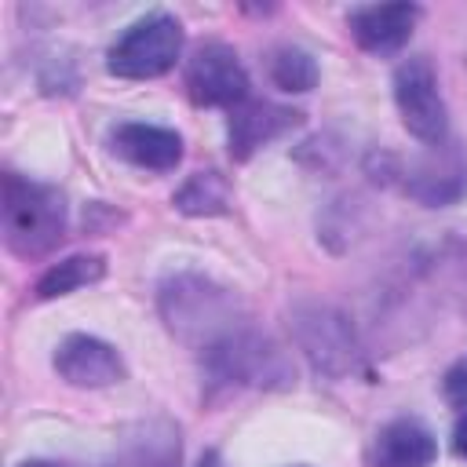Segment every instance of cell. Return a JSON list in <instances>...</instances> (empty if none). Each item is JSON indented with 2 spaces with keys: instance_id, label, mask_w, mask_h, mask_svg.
<instances>
[{
  "instance_id": "obj_1",
  "label": "cell",
  "mask_w": 467,
  "mask_h": 467,
  "mask_svg": "<svg viewBox=\"0 0 467 467\" xmlns=\"http://www.w3.org/2000/svg\"><path fill=\"white\" fill-rule=\"evenodd\" d=\"M161 314L168 328L197 354L252 321L234 292L219 288L201 274H175L161 285Z\"/></svg>"
},
{
  "instance_id": "obj_2",
  "label": "cell",
  "mask_w": 467,
  "mask_h": 467,
  "mask_svg": "<svg viewBox=\"0 0 467 467\" xmlns=\"http://www.w3.org/2000/svg\"><path fill=\"white\" fill-rule=\"evenodd\" d=\"M4 241L15 255H44L66 234V201L55 186L22 179L15 171L4 175Z\"/></svg>"
},
{
  "instance_id": "obj_3",
  "label": "cell",
  "mask_w": 467,
  "mask_h": 467,
  "mask_svg": "<svg viewBox=\"0 0 467 467\" xmlns=\"http://www.w3.org/2000/svg\"><path fill=\"white\" fill-rule=\"evenodd\" d=\"M182 26L168 11H153L131 22L106 55V69L124 80H153L179 62Z\"/></svg>"
},
{
  "instance_id": "obj_4",
  "label": "cell",
  "mask_w": 467,
  "mask_h": 467,
  "mask_svg": "<svg viewBox=\"0 0 467 467\" xmlns=\"http://www.w3.org/2000/svg\"><path fill=\"white\" fill-rule=\"evenodd\" d=\"M394 102L401 113V124L427 146L445 142L449 131V117H445V102L438 91V77L431 69L427 58H405L394 69Z\"/></svg>"
},
{
  "instance_id": "obj_5",
  "label": "cell",
  "mask_w": 467,
  "mask_h": 467,
  "mask_svg": "<svg viewBox=\"0 0 467 467\" xmlns=\"http://www.w3.org/2000/svg\"><path fill=\"white\" fill-rule=\"evenodd\" d=\"M186 91L197 106H241L248 95V73L234 47L226 44H201L186 62Z\"/></svg>"
},
{
  "instance_id": "obj_6",
  "label": "cell",
  "mask_w": 467,
  "mask_h": 467,
  "mask_svg": "<svg viewBox=\"0 0 467 467\" xmlns=\"http://www.w3.org/2000/svg\"><path fill=\"white\" fill-rule=\"evenodd\" d=\"M296 339L306 350V358L328 376H343L358 361V347L347 317L325 303H310L296 310Z\"/></svg>"
},
{
  "instance_id": "obj_7",
  "label": "cell",
  "mask_w": 467,
  "mask_h": 467,
  "mask_svg": "<svg viewBox=\"0 0 467 467\" xmlns=\"http://www.w3.org/2000/svg\"><path fill=\"white\" fill-rule=\"evenodd\" d=\"M55 372L73 387H109L124 379V361L106 339L73 332L55 350Z\"/></svg>"
},
{
  "instance_id": "obj_8",
  "label": "cell",
  "mask_w": 467,
  "mask_h": 467,
  "mask_svg": "<svg viewBox=\"0 0 467 467\" xmlns=\"http://www.w3.org/2000/svg\"><path fill=\"white\" fill-rule=\"evenodd\" d=\"M420 7L416 4H365L347 15L354 40L372 55H394L409 44L416 29Z\"/></svg>"
},
{
  "instance_id": "obj_9",
  "label": "cell",
  "mask_w": 467,
  "mask_h": 467,
  "mask_svg": "<svg viewBox=\"0 0 467 467\" xmlns=\"http://www.w3.org/2000/svg\"><path fill=\"white\" fill-rule=\"evenodd\" d=\"M299 117H303L299 109H288L266 99H244L241 106L230 109V157L248 161L255 150H263L266 142L296 128Z\"/></svg>"
},
{
  "instance_id": "obj_10",
  "label": "cell",
  "mask_w": 467,
  "mask_h": 467,
  "mask_svg": "<svg viewBox=\"0 0 467 467\" xmlns=\"http://www.w3.org/2000/svg\"><path fill=\"white\" fill-rule=\"evenodd\" d=\"M109 142L135 168L168 171V168H175L182 161V139L171 128H157V124H142V120H124V124L113 128Z\"/></svg>"
},
{
  "instance_id": "obj_11",
  "label": "cell",
  "mask_w": 467,
  "mask_h": 467,
  "mask_svg": "<svg viewBox=\"0 0 467 467\" xmlns=\"http://www.w3.org/2000/svg\"><path fill=\"white\" fill-rule=\"evenodd\" d=\"M405 186L423 204H449L467 193V161L449 142H438L434 153L409 171Z\"/></svg>"
},
{
  "instance_id": "obj_12",
  "label": "cell",
  "mask_w": 467,
  "mask_h": 467,
  "mask_svg": "<svg viewBox=\"0 0 467 467\" xmlns=\"http://www.w3.org/2000/svg\"><path fill=\"white\" fill-rule=\"evenodd\" d=\"M434 456H438V441L420 420L387 423L372 445V467H431Z\"/></svg>"
},
{
  "instance_id": "obj_13",
  "label": "cell",
  "mask_w": 467,
  "mask_h": 467,
  "mask_svg": "<svg viewBox=\"0 0 467 467\" xmlns=\"http://www.w3.org/2000/svg\"><path fill=\"white\" fill-rule=\"evenodd\" d=\"M106 274V259L102 255H69L55 266L44 270V277L36 281V296L40 299H55V296H69L91 281H99Z\"/></svg>"
},
{
  "instance_id": "obj_14",
  "label": "cell",
  "mask_w": 467,
  "mask_h": 467,
  "mask_svg": "<svg viewBox=\"0 0 467 467\" xmlns=\"http://www.w3.org/2000/svg\"><path fill=\"white\" fill-rule=\"evenodd\" d=\"M175 208L182 215H223L230 208V190L219 171H197L179 186Z\"/></svg>"
},
{
  "instance_id": "obj_15",
  "label": "cell",
  "mask_w": 467,
  "mask_h": 467,
  "mask_svg": "<svg viewBox=\"0 0 467 467\" xmlns=\"http://www.w3.org/2000/svg\"><path fill=\"white\" fill-rule=\"evenodd\" d=\"M270 77H274V84L281 91H310L317 84V66L303 47L285 44L270 58Z\"/></svg>"
},
{
  "instance_id": "obj_16",
  "label": "cell",
  "mask_w": 467,
  "mask_h": 467,
  "mask_svg": "<svg viewBox=\"0 0 467 467\" xmlns=\"http://www.w3.org/2000/svg\"><path fill=\"white\" fill-rule=\"evenodd\" d=\"M445 398H449V405H456V409L467 412V358H460L445 372Z\"/></svg>"
},
{
  "instance_id": "obj_17",
  "label": "cell",
  "mask_w": 467,
  "mask_h": 467,
  "mask_svg": "<svg viewBox=\"0 0 467 467\" xmlns=\"http://www.w3.org/2000/svg\"><path fill=\"white\" fill-rule=\"evenodd\" d=\"M452 449H456V456L460 460H467V416L456 423V431H452Z\"/></svg>"
},
{
  "instance_id": "obj_18",
  "label": "cell",
  "mask_w": 467,
  "mask_h": 467,
  "mask_svg": "<svg viewBox=\"0 0 467 467\" xmlns=\"http://www.w3.org/2000/svg\"><path fill=\"white\" fill-rule=\"evenodd\" d=\"M197 467H223V460H219V452H204Z\"/></svg>"
},
{
  "instance_id": "obj_19",
  "label": "cell",
  "mask_w": 467,
  "mask_h": 467,
  "mask_svg": "<svg viewBox=\"0 0 467 467\" xmlns=\"http://www.w3.org/2000/svg\"><path fill=\"white\" fill-rule=\"evenodd\" d=\"M18 467H62V463H55V460H22Z\"/></svg>"
},
{
  "instance_id": "obj_20",
  "label": "cell",
  "mask_w": 467,
  "mask_h": 467,
  "mask_svg": "<svg viewBox=\"0 0 467 467\" xmlns=\"http://www.w3.org/2000/svg\"><path fill=\"white\" fill-rule=\"evenodd\" d=\"M296 467H306V463H296Z\"/></svg>"
}]
</instances>
